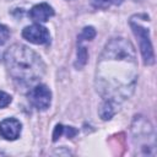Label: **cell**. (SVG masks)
<instances>
[{
    "label": "cell",
    "mask_w": 157,
    "mask_h": 157,
    "mask_svg": "<svg viewBox=\"0 0 157 157\" xmlns=\"http://www.w3.org/2000/svg\"><path fill=\"white\" fill-rule=\"evenodd\" d=\"M137 59L132 43L125 38L107 42L97 61L94 86L103 101L121 104L135 91Z\"/></svg>",
    "instance_id": "cell-1"
},
{
    "label": "cell",
    "mask_w": 157,
    "mask_h": 157,
    "mask_svg": "<svg viewBox=\"0 0 157 157\" xmlns=\"http://www.w3.org/2000/svg\"><path fill=\"white\" fill-rule=\"evenodd\" d=\"M4 61L12 80L23 86L36 83L45 72L42 58L23 44L11 45L4 54Z\"/></svg>",
    "instance_id": "cell-2"
},
{
    "label": "cell",
    "mask_w": 157,
    "mask_h": 157,
    "mask_svg": "<svg viewBox=\"0 0 157 157\" xmlns=\"http://www.w3.org/2000/svg\"><path fill=\"white\" fill-rule=\"evenodd\" d=\"M148 16L146 13H139L134 15L129 20V25L131 27V31L134 36L136 37L139 42V48L141 52L142 61L145 65H153L155 64V52L150 37V29L144 25V21Z\"/></svg>",
    "instance_id": "cell-3"
},
{
    "label": "cell",
    "mask_w": 157,
    "mask_h": 157,
    "mask_svg": "<svg viewBox=\"0 0 157 157\" xmlns=\"http://www.w3.org/2000/svg\"><path fill=\"white\" fill-rule=\"evenodd\" d=\"M134 141L137 140V144L144 141L141 148L145 155H155V131L148 120L142 117H136L132 125Z\"/></svg>",
    "instance_id": "cell-4"
},
{
    "label": "cell",
    "mask_w": 157,
    "mask_h": 157,
    "mask_svg": "<svg viewBox=\"0 0 157 157\" xmlns=\"http://www.w3.org/2000/svg\"><path fill=\"white\" fill-rule=\"evenodd\" d=\"M29 103L38 110H47L52 102V92L45 85L34 86L28 93Z\"/></svg>",
    "instance_id": "cell-5"
},
{
    "label": "cell",
    "mask_w": 157,
    "mask_h": 157,
    "mask_svg": "<svg viewBox=\"0 0 157 157\" xmlns=\"http://www.w3.org/2000/svg\"><path fill=\"white\" fill-rule=\"evenodd\" d=\"M22 37L33 44L42 45V44H49L50 42L49 31L39 23H34V25L25 27L22 31Z\"/></svg>",
    "instance_id": "cell-6"
},
{
    "label": "cell",
    "mask_w": 157,
    "mask_h": 157,
    "mask_svg": "<svg viewBox=\"0 0 157 157\" xmlns=\"http://www.w3.org/2000/svg\"><path fill=\"white\" fill-rule=\"evenodd\" d=\"M22 125L20 120L15 118H6L2 121H0V135L5 140L13 141L16 140L21 134Z\"/></svg>",
    "instance_id": "cell-7"
},
{
    "label": "cell",
    "mask_w": 157,
    "mask_h": 157,
    "mask_svg": "<svg viewBox=\"0 0 157 157\" xmlns=\"http://www.w3.org/2000/svg\"><path fill=\"white\" fill-rule=\"evenodd\" d=\"M28 15L32 21L42 23V22H47L50 17L54 16V9L47 2H40V4L34 5L29 10Z\"/></svg>",
    "instance_id": "cell-8"
},
{
    "label": "cell",
    "mask_w": 157,
    "mask_h": 157,
    "mask_svg": "<svg viewBox=\"0 0 157 157\" xmlns=\"http://www.w3.org/2000/svg\"><path fill=\"white\" fill-rule=\"evenodd\" d=\"M119 104H115L113 102H108V101H103L101 107H99V117L102 120H109L112 119L115 113L119 110Z\"/></svg>",
    "instance_id": "cell-9"
},
{
    "label": "cell",
    "mask_w": 157,
    "mask_h": 157,
    "mask_svg": "<svg viewBox=\"0 0 157 157\" xmlns=\"http://www.w3.org/2000/svg\"><path fill=\"white\" fill-rule=\"evenodd\" d=\"M88 60V52L87 48L82 45L81 42H77V59L75 61V66L77 69H82Z\"/></svg>",
    "instance_id": "cell-10"
},
{
    "label": "cell",
    "mask_w": 157,
    "mask_h": 157,
    "mask_svg": "<svg viewBox=\"0 0 157 157\" xmlns=\"http://www.w3.org/2000/svg\"><path fill=\"white\" fill-rule=\"evenodd\" d=\"M90 1H91V5L94 9L105 10V9H109L110 6L120 5L124 0H90Z\"/></svg>",
    "instance_id": "cell-11"
},
{
    "label": "cell",
    "mask_w": 157,
    "mask_h": 157,
    "mask_svg": "<svg viewBox=\"0 0 157 157\" xmlns=\"http://www.w3.org/2000/svg\"><path fill=\"white\" fill-rule=\"evenodd\" d=\"M96 29L94 27L92 26H86L81 33L77 36V40H82V42H86V40H92L94 37H96Z\"/></svg>",
    "instance_id": "cell-12"
},
{
    "label": "cell",
    "mask_w": 157,
    "mask_h": 157,
    "mask_svg": "<svg viewBox=\"0 0 157 157\" xmlns=\"http://www.w3.org/2000/svg\"><path fill=\"white\" fill-rule=\"evenodd\" d=\"M11 101H12V97L9 93H6L4 91H0V109L7 107L11 103Z\"/></svg>",
    "instance_id": "cell-13"
},
{
    "label": "cell",
    "mask_w": 157,
    "mask_h": 157,
    "mask_svg": "<svg viewBox=\"0 0 157 157\" xmlns=\"http://www.w3.org/2000/svg\"><path fill=\"white\" fill-rule=\"evenodd\" d=\"M9 37H10V29L5 25L0 23V45L4 44L9 39Z\"/></svg>",
    "instance_id": "cell-14"
},
{
    "label": "cell",
    "mask_w": 157,
    "mask_h": 157,
    "mask_svg": "<svg viewBox=\"0 0 157 157\" xmlns=\"http://www.w3.org/2000/svg\"><path fill=\"white\" fill-rule=\"evenodd\" d=\"M64 134V125L61 124H58L54 129V132H53V141H58L59 137H61V135Z\"/></svg>",
    "instance_id": "cell-15"
},
{
    "label": "cell",
    "mask_w": 157,
    "mask_h": 157,
    "mask_svg": "<svg viewBox=\"0 0 157 157\" xmlns=\"http://www.w3.org/2000/svg\"><path fill=\"white\" fill-rule=\"evenodd\" d=\"M64 134L67 136V139H71L77 134V130L72 126H64Z\"/></svg>",
    "instance_id": "cell-16"
},
{
    "label": "cell",
    "mask_w": 157,
    "mask_h": 157,
    "mask_svg": "<svg viewBox=\"0 0 157 157\" xmlns=\"http://www.w3.org/2000/svg\"><path fill=\"white\" fill-rule=\"evenodd\" d=\"M135 1H139V0H135Z\"/></svg>",
    "instance_id": "cell-17"
}]
</instances>
